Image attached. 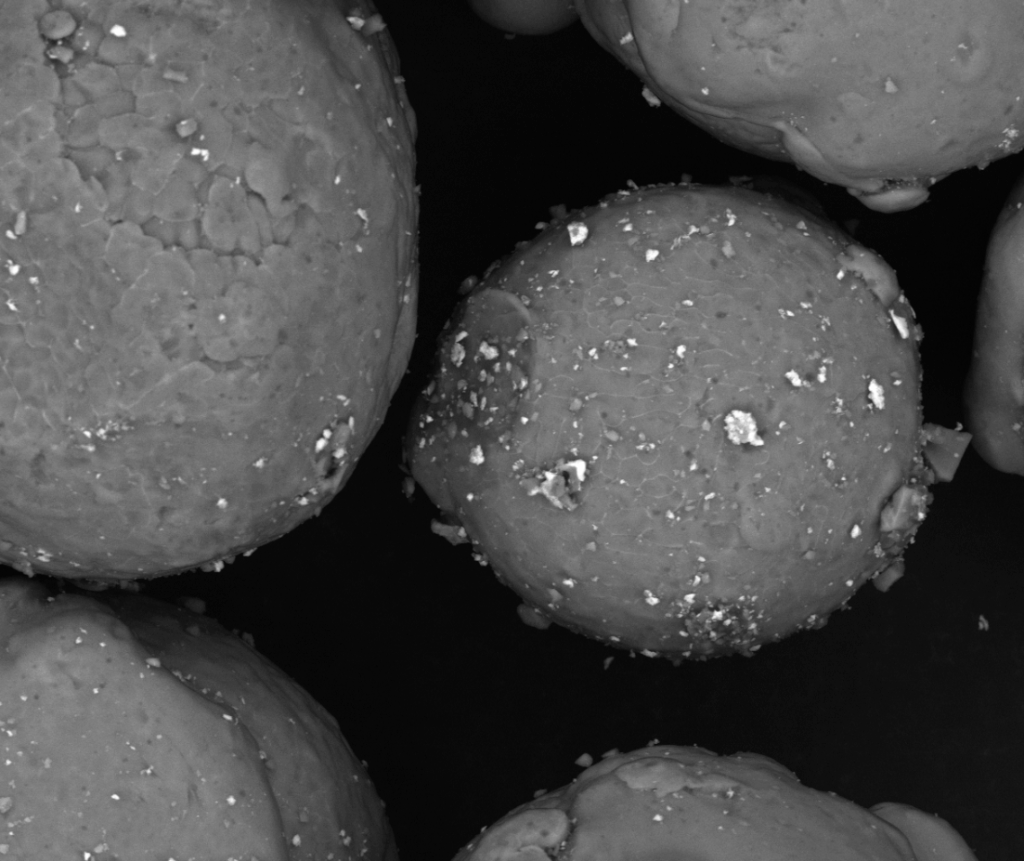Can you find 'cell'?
<instances>
[{"instance_id":"cell-7","label":"cell","mask_w":1024,"mask_h":861,"mask_svg":"<svg viewBox=\"0 0 1024 861\" xmlns=\"http://www.w3.org/2000/svg\"><path fill=\"white\" fill-rule=\"evenodd\" d=\"M154 212L156 217L175 223L194 221L199 212L194 185L173 174L155 195Z\"/></svg>"},{"instance_id":"cell-6","label":"cell","mask_w":1024,"mask_h":861,"mask_svg":"<svg viewBox=\"0 0 1024 861\" xmlns=\"http://www.w3.org/2000/svg\"><path fill=\"white\" fill-rule=\"evenodd\" d=\"M112 225L105 219L81 225L62 251L82 271L104 261Z\"/></svg>"},{"instance_id":"cell-13","label":"cell","mask_w":1024,"mask_h":861,"mask_svg":"<svg viewBox=\"0 0 1024 861\" xmlns=\"http://www.w3.org/2000/svg\"><path fill=\"white\" fill-rule=\"evenodd\" d=\"M142 227L148 235L158 240L165 248L177 246L178 223L154 216Z\"/></svg>"},{"instance_id":"cell-10","label":"cell","mask_w":1024,"mask_h":861,"mask_svg":"<svg viewBox=\"0 0 1024 861\" xmlns=\"http://www.w3.org/2000/svg\"><path fill=\"white\" fill-rule=\"evenodd\" d=\"M202 237L208 248L214 252L226 253L237 245V234L234 219L224 207L210 205L205 210L201 222Z\"/></svg>"},{"instance_id":"cell-1","label":"cell","mask_w":1024,"mask_h":861,"mask_svg":"<svg viewBox=\"0 0 1024 861\" xmlns=\"http://www.w3.org/2000/svg\"><path fill=\"white\" fill-rule=\"evenodd\" d=\"M164 248L142 226L121 221L112 225L104 262L127 286H132Z\"/></svg>"},{"instance_id":"cell-9","label":"cell","mask_w":1024,"mask_h":861,"mask_svg":"<svg viewBox=\"0 0 1024 861\" xmlns=\"http://www.w3.org/2000/svg\"><path fill=\"white\" fill-rule=\"evenodd\" d=\"M28 225L50 242L62 249L81 226L71 212L63 206L30 212Z\"/></svg>"},{"instance_id":"cell-3","label":"cell","mask_w":1024,"mask_h":861,"mask_svg":"<svg viewBox=\"0 0 1024 861\" xmlns=\"http://www.w3.org/2000/svg\"><path fill=\"white\" fill-rule=\"evenodd\" d=\"M135 285L157 298L193 299L194 273L187 252L177 246L164 248Z\"/></svg>"},{"instance_id":"cell-5","label":"cell","mask_w":1024,"mask_h":861,"mask_svg":"<svg viewBox=\"0 0 1024 861\" xmlns=\"http://www.w3.org/2000/svg\"><path fill=\"white\" fill-rule=\"evenodd\" d=\"M187 256L194 273V301L220 296L235 281L232 258L204 247L188 251Z\"/></svg>"},{"instance_id":"cell-11","label":"cell","mask_w":1024,"mask_h":861,"mask_svg":"<svg viewBox=\"0 0 1024 861\" xmlns=\"http://www.w3.org/2000/svg\"><path fill=\"white\" fill-rule=\"evenodd\" d=\"M38 315L47 320L61 335L69 334L78 324L71 299L62 297L45 286L38 291Z\"/></svg>"},{"instance_id":"cell-14","label":"cell","mask_w":1024,"mask_h":861,"mask_svg":"<svg viewBox=\"0 0 1024 861\" xmlns=\"http://www.w3.org/2000/svg\"><path fill=\"white\" fill-rule=\"evenodd\" d=\"M884 87L888 93H894L898 90L896 83L890 79L886 81Z\"/></svg>"},{"instance_id":"cell-15","label":"cell","mask_w":1024,"mask_h":861,"mask_svg":"<svg viewBox=\"0 0 1024 861\" xmlns=\"http://www.w3.org/2000/svg\"><path fill=\"white\" fill-rule=\"evenodd\" d=\"M292 843L296 847L300 846L301 845V837H300V835H294L293 838H292Z\"/></svg>"},{"instance_id":"cell-4","label":"cell","mask_w":1024,"mask_h":861,"mask_svg":"<svg viewBox=\"0 0 1024 861\" xmlns=\"http://www.w3.org/2000/svg\"><path fill=\"white\" fill-rule=\"evenodd\" d=\"M81 181L79 168L71 162L50 159L41 164L33 170L29 212L45 211L63 206Z\"/></svg>"},{"instance_id":"cell-17","label":"cell","mask_w":1024,"mask_h":861,"mask_svg":"<svg viewBox=\"0 0 1024 861\" xmlns=\"http://www.w3.org/2000/svg\"><path fill=\"white\" fill-rule=\"evenodd\" d=\"M227 802H228V804H229V805H232V806H233V805H234V804L236 803V799H235V797H233V796H229V797L227 798Z\"/></svg>"},{"instance_id":"cell-8","label":"cell","mask_w":1024,"mask_h":861,"mask_svg":"<svg viewBox=\"0 0 1024 861\" xmlns=\"http://www.w3.org/2000/svg\"><path fill=\"white\" fill-rule=\"evenodd\" d=\"M43 285L52 292L72 299L79 291L82 270L62 251L57 250L36 264Z\"/></svg>"},{"instance_id":"cell-2","label":"cell","mask_w":1024,"mask_h":861,"mask_svg":"<svg viewBox=\"0 0 1024 861\" xmlns=\"http://www.w3.org/2000/svg\"><path fill=\"white\" fill-rule=\"evenodd\" d=\"M128 287L104 261L83 270L79 291L71 299L77 318L85 324L104 319Z\"/></svg>"},{"instance_id":"cell-18","label":"cell","mask_w":1024,"mask_h":861,"mask_svg":"<svg viewBox=\"0 0 1024 861\" xmlns=\"http://www.w3.org/2000/svg\"><path fill=\"white\" fill-rule=\"evenodd\" d=\"M343 842H344V845H345V846H348V845L350 844V842H351V838H350V837H346V838H345V839L343 840Z\"/></svg>"},{"instance_id":"cell-19","label":"cell","mask_w":1024,"mask_h":861,"mask_svg":"<svg viewBox=\"0 0 1024 861\" xmlns=\"http://www.w3.org/2000/svg\"><path fill=\"white\" fill-rule=\"evenodd\" d=\"M339 834H340L341 836H344V835H345V830H341Z\"/></svg>"},{"instance_id":"cell-16","label":"cell","mask_w":1024,"mask_h":861,"mask_svg":"<svg viewBox=\"0 0 1024 861\" xmlns=\"http://www.w3.org/2000/svg\"><path fill=\"white\" fill-rule=\"evenodd\" d=\"M299 817H300V820H301L302 822H307V821H308V815H307V813H306V812H304V811L300 812V816H299Z\"/></svg>"},{"instance_id":"cell-12","label":"cell","mask_w":1024,"mask_h":861,"mask_svg":"<svg viewBox=\"0 0 1024 861\" xmlns=\"http://www.w3.org/2000/svg\"><path fill=\"white\" fill-rule=\"evenodd\" d=\"M155 195L132 185L122 209V221L140 226L155 216Z\"/></svg>"}]
</instances>
